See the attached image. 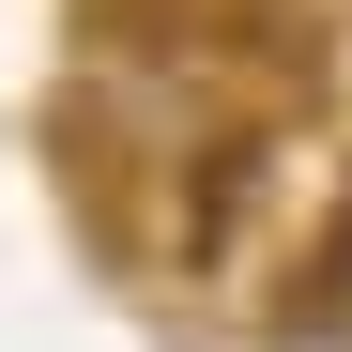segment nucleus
Listing matches in <instances>:
<instances>
[{
	"label": "nucleus",
	"instance_id": "1",
	"mask_svg": "<svg viewBox=\"0 0 352 352\" xmlns=\"http://www.w3.org/2000/svg\"><path fill=\"white\" fill-rule=\"evenodd\" d=\"M307 322H352V199H337V245H322V291H307Z\"/></svg>",
	"mask_w": 352,
	"mask_h": 352
}]
</instances>
